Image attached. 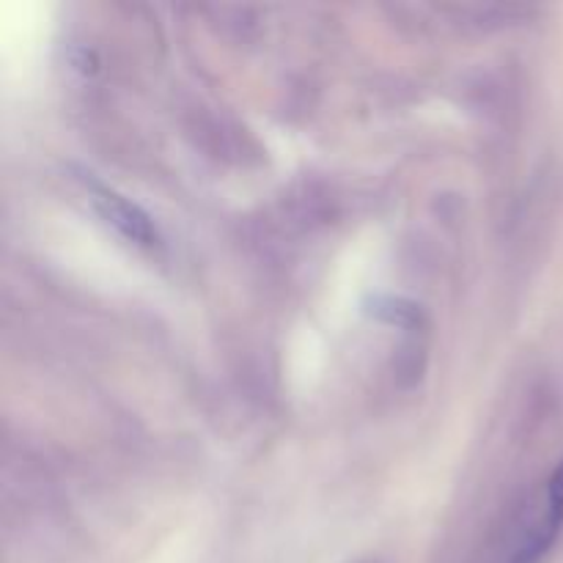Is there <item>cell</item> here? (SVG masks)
Segmentation results:
<instances>
[{
  "label": "cell",
  "instance_id": "6da1fadb",
  "mask_svg": "<svg viewBox=\"0 0 563 563\" xmlns=\"http://www.w3.org/2000/svg\"><path fill=\"white\" fill-rule=\"evenodd\" d=\"M88 198H91V203H93V209L99 212V218H102L108 225H113V229L119 231L124 240L135 242V245H141V247L159 245L157 225H154V220L148 218V214L143 212L135 201H130V198L121 196V192L110 190V187L97 185V181L91 185Z\"/></svg>",
  "mask_w": 563,
  "mask_h": 563
},
{
  "label": "cell",
  "instance_id": "7a4b0ae2",
  "mask_svg": "<svg viewBox=\"0 0 563 563\" xmlns=\"http://www.w3.org/2000/svg\"><path fill=\"white\" fill-rule=\"evenodd\" d=\"M563 528V462L559 471L553 473V478L548 482V493H544L542 511H539L537 522L531 526V531L522 539L520 550H517L515 563H539L544 559L550 548L555 544Z\"/></svg>",
  "mask_w": 563,
  "mask_h": 563
}]
</instances>
